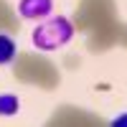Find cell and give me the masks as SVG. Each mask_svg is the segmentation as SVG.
Returning a JSON list of instances; mask_svg holds the SVG:
<instances>
[{
  "label": "cell",
  "mask_w": 127,
  "mask_h": 127,
  "mask_svg": "<svg viewBox=\"0 0 127 127\" xmlns=\"http://www.w3.org/2000/svg\"><path fill=\"white\" fill-rule=\"evenodd\" d=\"M74 36V26L69 18L64 15H56V18H48L46 23H41L36 31H33V46L41 48V51H54V48H61L66 46Z\"/></svg>",
  "instance_id": "1"
},
{
  "label": "cell",
  "mask_w": 127,
  "mask_h": 127,
  "mask_svg": "<svg viewBox=\"0 0 127 127\" xmlns=\"http://www.w3.org/2000/svg\"><path fill=\"white\" fill-rule=\"evenodd\" d=\"M54 10V0H20L18 3V13L26 20H41L48 18Z\"/></svg>",
  "instance_id": "2"
},
{
  "label": "cell",
  "mask_w": 127,
  "mask_h": 127,
  "mask_svg": "<svg viewBox=\"0 0 127 127\" xmlns=\"http://www.w3.org/2000/svg\"><path fill=\"white\" fill-rule=\"evenodd\" d=\"M18 56V46H15V41L5 36V33H0V66H5V64H13Z\"/></svg>",
  "instance_id": "3"
},
{
  "label": "cell",
  "mask_w": 127,
  "mask_h": 127,
  "mask_svg": "<svg viewBox=\"0 0 127 127\" xmlns=\"http://www.w3.org/2000/svg\"><path fill=\"white\" fill-rule=\"evenodd\" d=\"M18 109H20V102H18L15 94H0V114L3 117H10Z\"/></svg>",
  "instance_id": "4"
},
{
  "label": "cell",
  "mask_w": 127,
  "mask_h": 127,
  "mask_svg": "<svg viewBox=\"0 0 127 127\" xmlns=\"http://www.w3.org/2000/svg\"><path fill=\"white\" fill-rule=\"evenodd\" d=\"M112 125H127V114H125V117H117V120H114Z\"/></svg>",
  "instance_id": "5"
}]
</instances>
